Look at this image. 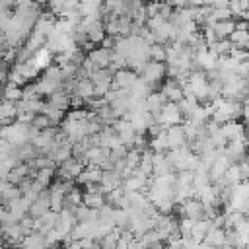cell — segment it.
<instances>
[{
  "mask_svg": "<svg viewBox=\"0 0 249 249\" xmlns=\"http://www.w3.org/2000/svg\"><path fill=\"white\" fill-rule=\"evenodd\" d=\"M148 86H150V89L152 91H160V88H161V82L165 80V62H156V60H148L144 66H142V70H140V74H138Z\"/></svg>",
  "mask_w": 249,
  "mask_h": 249,
  "instance_id": "obj_1",
  "label": "cell"
},
{
  "mask_svg": "<svg viewBox=\"0 0 249 249\" xmlns=\"http://www.w3.org/2000/svg\"><path fill=\"white\" fill-rule=\"evenodd\" d=\"M89 80H91V84H93L95 97H103V95L111 89V84H113V70H111V68H95V70L89 74Z\"/></svg>",
  "mask_w": 249,
  "mask_h": 249,
  "instance_id": "obj_2",
  "label": "cell"
},
{
  "mask_svg": "<svg viewBox=\"0 0 249 249\" xmlns=\"http://www.w3.org/2000/svg\"><path fill=\"white\" fill-rule=\"evenodd\" d=\"M154 121L160 123L163 128H167V126H173V124H181V123H183V115H181L177 103H169V101H165L163 107L160 109L158 117H154Z\"/></svg>",
  "mask_w": 249,
  "mask_h": 249,
  "instance_id": "obj_3",
  "label": "cell"
},
{
  "mask_svg": "<svg viewBox=\"0 0 249 249\" xmlns=\"http://www.w3.org/2000/svg\"><path fill=\"white\" fill-rule=\"evenodd\" d=\"M84 169V165L74 160V158H68L66 161H62L60 165H56L54 169V179H60V181H76V177L80 175V171Z\"/></svg>",
  "mask_w": 249,
  "mask_h": 249,
  "instance_id": "obj_4",
  "label": "cell"
},
{
  "mask_svg": "<svg viewBox=\"0 0 249 249\" xmlns=\"http://www.w3.org/2000/svg\"><path fill=\"white\" fill-rule=\"evenodd\" d=\"M111 126L115 128V132H117V136H119L121 144H123V146H126V148H132V140H134V136H136V132H134L132 124H130L126 119H115Z\"/></svg>",
  "mask_w": 249,
  "mask_h": 249,
  "instance_id": "obj_5",
  "label": "cell"
},
{
  "mask_svg": "<svg viewBox=\"0 0 249 249\" xmlns=\"http://www.w3.org/2000/svg\"><path fill=\"white\" fill-rule=\"evenodd\" d=\"M160 93L163 95L165 101H169V103H179V101L183 99V86H181L177 80L167 78V80L161 82Z\"/></svg>",
  "mask_w": 249,
  "mask_h": 249,
  "instance_id": "obj_6",
  "label": "cell"
},
{
  "mask_svg": "<svg viewBox=\"0 0 249 249\" xmlns=\"http://www.w3.org/2000/svg\"><path fill=\"white\" fill-rule=\"evenodd\" d=\"M86 58L93 64V68H109L111 66V51L105 47H93L86 53Z\"/></svg>",
  "mask_w": 249,
  "mask_h": 249,
  "instance_id": "obj_7",
  "label": "cell"
},
{
  "mask_svg": "<svg viewBox=\"0 0 249 249\" xmlns=\"http://www.w3.org/2000/svg\"><path fill=\"white\" fill-rule=\"evenodd\" d=\"M136 78H138V76H136L130 68L115 70V72H113V84H111V88H113V89H124V91H128V88L134 84Z\"/></svg>",
  "mask_w": 249,
  "mask_h": 249,
  "instance_id": "obj_8",
  "label": "cell"
},
{
  "mask_svg": "<svg viewBox=\"0 0 249 249\" xmlns=\"http://www.w3.org/2000/svg\"><path fill=\"white\" fill-rule=\"evenodd\" d=\"M74 224H76L74 214H72L70 210L62 208L60 212H56V218H54V226H53V230H56L58 233H62V235L66 237V235H70V231H72Z\"/></svg>",
  "mask_w": 249,
  "mask_h": 249,
  "instance_id": "obj_9",
  "label": "cell"
},
{
  "mask_svg": "<svg viewBox=\"0 0 249 249\" xmlns=\"http://www.w3.org/2000/svg\"><path fill=\"white\" fill-rule=\"evenodd\" d=\"M101 167L99 165H91V163H88V165H84V169L80 171V175L76 177V185H80V187H84V185H89V183H99V179H101Z\"/></svg>",
  "mask_w": 249,
  "mask_h": 249,
  "instance_id": "obj_10",
  "label": "cell"
},
{
  "mask_svg": "<svg viewBox=\"0 0 249 249\" xmlns=\"http://www.w3.org/2000/svg\"><path fill=\"white\" fill-rule=\"evenodd\" d=\"M230 160L226 158V156H218L212 163H210V167H208V177H210V183H218V181H222L224 179V173H226V169L230 167Z\"/></svg>",
  "mask_w": 249,
  "mask_h": 249,
  "instance_id": "obj_11",
  "label": "cell"
},
{
  "mask_svg": "<svg viewBox=\"0 0 249 249\" xmlns=\"http://www.w3.org/2000/svg\"><path fill=\"white\" fill-rule=\"evenodd\" d=\"M165 138H167V150H175V148L187 144V138H185V132H183L181 124L167 126L165 128Z\"/></svg>",
  "mask_w": 249,
  "mask_h": 249,
  "instance_id": "obj_12",
  "label": "cell"
},
{
  "mask_svg": "<svg viewBox=\"0 0 249 249\" xmlns=\"http://www.w3.org/2000/svg\"><path fill=\"white\" fill-rule=\"evenodd\" d=\"M220 130H222V136L226 138V142L245 136L243 134V121H228V123L220 124Z\"/></svg>",
  "mask_w": 249,
  "mask_h": 249,
  "instance_id": "obj_13",
  "label": "cell"
},
{
  "mask_svg": "<svg viewBox=\"0 0 249 249\" xmlns=\"http://www.w3.org/2000/svg\"><path fill=\"white\" fill-rule=\"evenodd\" d=\"M119 144H121V140H119L115 128H113L111 124H105V126L99 130V146H101V148H107V150H113V148H117Z\"/></svg>",
  "mask_w": 249,
  "mask_h": 249,
  "instance_id": "obj_14",
  "label": "cell"
},
{
  "mask_svg": "<svg viewBox=\"0 0 249 249\" xmlns=\"http://www.w3.org/2000/svg\"><path fill=\"white\" fill-rule=\"evenodd\" d=\"M82 196H84V189H82L80 185H76V183H74V185L68 189V193L64 195V200H62V202H64V206H62V208H66V210H70V212H72L76 206H80V204H82Z\"/></svg>",
  "mask_w": 249,
  "mask_h": 249,
  "instance_id": "obj_15",
  "label": "cell"
},
{
  "mask_svg": "<svg viewBox=\"0 0 249 249\" xmlns=\"http://www.w3.org/2000/svg\"><path fill=\"white\" fill-rule=\"evenodd\" d=\"M35 169H31L27 163H16L8 173H6V177H4V181H8V183H12V185H18L23 177H27V175H31Z\"/></svg>",
  "mask_w": 249,
  "mask_h": 249,
  "instance_id": "obj_16",
  "label": "cell"
},
{
  "mask_svg": "<svg viewBox=\"0 0 249 249\" xmlns=\"http://www.w3.org/2000/svg\"><path fill=\"white\" fill-rule=\"evenodd\" d=\"M202 243H206V245H210V247H220V245H224L226 243V230L224 228H218V226H210L208 228V231H206V235H204V239H202Z\"/></svg>",
  "mask_w": 249,
  "mask_h": 249,
  "instance_id": "obj_17",
  "label": "cell"
},
{
  "mask_svg": "<svg viewBox=\"0 0 249 249\" xmlns=\"http://www.w3.org/2000/svg\"><path fill=\"white\" fill-rule=\"evenodd\" d=\"M45 103H47L51 109H58V111H62V113H66V111L70 109V97H68L66 93H62V91H54V93L47 95Z\"/></svg>",
  "mask_w": 249,
  "mask_h": 249,
  "instance_id": "obj_18",
  "label": "cell"
},
{
  "mask_svg": "<svg viewBox=\"0 0 249 249\" xmlns=\"http://www.w3.org/2000/svg\"><path fill=\"white\" fill-rule=\"evenodd\" d=\"M163 103H165V99H163V95L160 91H150L144 97V109L148 113H152V117H158V113L163 107Z\"/></svg>",
  "mask_w": 249,
  "mask_h": 249,
  "instance_id": "obj_19",
  "label": "cell"
},
{
  "mask_svg": "<svg viewBox=\"0 0 249 249\" xmlns=\"http://www.w3.org/2000/svg\"><path fill=\"white\" fill-rule=\"evenodd\" d=\"M19 196H21V193H19L18 185H12V183H8V181H2V183H0V200H2L4 206H8L10 202L18 200Z\"/></svg>",
  "mask_w": 249,
  "mask_h": 249,
  "instance_id": "obj_20",
  "label": "cell"
},
{
  "mask_svg": "<svg viewBox=\"0 0 249 249\" xmlns=\"http://www.w3.org/2000/svg\"><path fill=\"white\" fill-rule=\"evenodd\" d=\"M16 115H18V107H16V103H14V101L0 99V126L14 123V121H16Z\"/></svg>",
  "mask_w": 249,
  "mask_h": 249,
  "instance_id": "obj_21",
  "label": "cell"
},
{
  "mask_svg": "<svg viewBox=\"0 0 249 249\" xmlns=\"http://www.w3.org/2000/svg\"><path fill=\"white\" fill-rule=\"evenodd\" d=\"M72 93H76V95L82 97L84 101L95 97V89H93L91 80H89V78H80V80H76V86H74V91H72Z\"/></svg>",
  "mask_w": 249,
  "mask_h": 249,
  "instance_id": "obj_22",
  "label": "cell"
},
{
  "mask_svg": "<svg viewBox=\"0 0 249 249\" xmlns=\"http://www.w3.org/2000/svg\"><path fill=\"white\" fill-rule=\"evenodd\" d=\"M210 226H212V222H210V220H206V218L193 222L189 237H191V239H195L196 243H202V239H204V235H206V231H208V228H210Z\"/></svg>",
  "mask_w": 249,
  "mask_h": 249,
  "instance_id": "obj_23",
  "label": "cell"
},
{
  "mask_svg": "<svg viewBox=\"0 0 249 249\" xmlns=\"http://www.w3.org/2000/svg\"><path fill=\"white\" fill-rule=\"evenodd\" d=\"M212 31L218 39H228L233 31H235V21L233 19H224V21H216L212 25Z\"/></svg>",
  "mask_w": 249,
  "mask_h": 249,
  "instance_id": "obj_24",
  "label": "cell"
},
{
  "mask_svg": "<svg viewBox=\"0 0 249 249\" xmlns=\"http://www.w3.org/2000/svg\"><path fill=\"white\" fill-rule=\"evenodd\" d=\"M8 212L12 214V218L16 220V222H19V218H23L25 214H27V208H29V202L23 198V196H19L18 200H14V202H10L8 206Z\"/></svg>",
  "mask_w": 249,
  "mask_h": 249,
  "instance_id": "obj_25",
  "label": "cell"
},
{
  "mask_svg": "<svg viewBox=\"0 0 249 249\" xmlns=\"http://www.w3.org/2000/svg\"><path fill=\"white\" fill-rule=\"evenodd\" d=\"M228 41L231 43V47L247 51V47H249V33H247V29H235V31L228 37Z\"/></svg>",
  "mask_w": 249,
  "mask_h": 249,
  "instance_id": "obj_26",
  "label": "cell"
},
{
  "mask_svg": "<svg viewBox=\"0 0 249 249\" xmlns=\"http://www.w3.org/2000/svg\"><path fill=\"white\" fill-rule=\"evenodd\" d=\"M119 233H121V230H119V228H113V230H109V231H107L103 237H99V239H97V245H99V249H117Z\"/></svg>",
  "mask_w": 249,
  "mask_h": 249,
  "instance_id": "obj_27",
  "label": "cell"
},
{
  "mask_svg": "<svg viewBox=\"0 0 249 249\" xmlns=\"http://www.w3.org/2000/svg\"><path fill=\"white\" fill-rule=\"evenodd\" d=\"M72 214H74V220H76V222H93V220L97 218V210L88 208L86 204L76 206V208L72 210Z\"/></svg>",
  "mask_w": 249,
  "mask_h": 249,
  "instance_id": "obj_28",
  "label": "cell"
},
{
  "mask_svg": "<svg viewBox=\"0 0 249 249\" xmlns=\"http://www.w3.org/2000/svg\"><path fill=\"white\" fill-rule=\"evenodd\" d=\"M82 204H86L88 208L99 210V208L105 204V195H101V193H84Z\"/></svg>",
  "mask_w": 249,
  "mask_h": 249,
  "instance_id": "obj_29",
  "label": "cell"
},
{
  "mask_svg": "<svg viewBox=\"0 0 249 249\" xmlns=\"http://www.w3.org/2000/svg\"><path fill=\"white\" fill-rule=\"evenodd\" d=\"M54 179V169H37L35 171V177H33V183L39 185L41 189H47Z\"/></svg>",
  "mask_w": 249,
  "mask_h": 249,
  "instance_id": "obj_30",
  "label": "cell"
},
{
  "mask_svg": "<svg viewBox=\"0 0 249 249\" xmlns=\"http://www.w3.org/2000/svg\"><path fill=\"white\" fill-rule=\"evenodd\" d=\"M2 99L18 103V101L21 99V88H19V86H14V84H10V82H4V88H2Z\"/></svg>",
  "mask_w": 249,
  "mask_h": 249,
  "instance_id": "obj_31",
  "label": "cell"
},
{
  "mask_svg": "<svg viewBox=\"0 0 249 249\" xmlns=\"http://www.w3.org/2000/svg\"><path fill=\"white\" fill-rule=\"evenodd\" d=\"M150 150L154 152V154H163V152H167V138H165V130L163 132H160L158 136H154V138H150Z\"/></svg>",
  "mask_w": 249,
  "mask_h": 249,
  "instance_id": "obj_32",
  "label": "cell"
},
{
  "mask_svg": "<svg viewBox=\"0 0 249 249\" xmlns=\"http://www.w3.org/2000/svg\"><path fill=\"white\" fill-rule=\"evenodd\" d=\"M150 60H156V62H165V45H150V53H148Z\"/></svg>",
  "mask_w": 249,
  "mask_h": 249,
  "instance_id": "obj_33",
  "label": "cell"
},
{
  "mask_svg": "<svg viewBox=\"0 0 249 249\" xmlns=\"http://www.w3.org/2000/svg\"><path fill=\"white\" fill-rule=\"evenodd\" d=\"M210 51H214L218 56H224V54H228L230 53V49H231V43L228 41V39H218L214 45H210L208 47Z\"/></svg>",
  "mask_w": 249,
  "mask_h": 249,
  "instance_id": "obj_34",
  "label": "cell"
},
{
  "mask_svg": "<svg viewBox=\"0 0 249 249\" xmlns=\"http://www.w3.org/2000/svg\"><path fill=\"white\" fill-rule=\"evenodd\" d=\"M31 128L33 130H45V128H49V126H53L51 124V121L47 119V115H33V119H31Z\"/></svg>",
  "mask_w": 249,
  "mask_h": 249,
  "instance_id": "obj_35",
  "label": "cell"
},
{
  "mask_svg": "<svg viewBox=\"0 0 249 249\" xmlns=\"http://www.w3.org/2000/svg\"><path fill=\"white\" fill-rule=\"evenodd\" d=\"M126 152H128V148H126V146H123V144H119L117 148L109 150V161H111V165H113V163H117V161H121V160H124Z\"/></svg>",
  "mask_w": 249,
  "mask_h": 249,
  "instance_id": "obj_36",
  "label": "cell"
},
{
  "mask_svg": "<svg viewBox=\"0 0 249 249\" xmlns=\"http://www.w3.org/2000/svg\"><path fill=\"white\" fill-rule=\"evenodd\" d=\"M138 161H140V152L134 148H128V152L124 156V165L128 169H134V167H138Z\"/></svg>",
  "mask_w": 249,
  "mask_h": 249,
  "instance_id": "obj_37",
  "label": "cell"
},
{
  "mask_svg": "<svg viewBox=\"0 0 249 249\" xmlns=\"http://www.w3.org/2000/svg\"><path fill=\"white\" fill-rule=\"evenodd\" d=\"M19 228L23 230V233L27 235V233H31V231H35V218H31L29 214H25L23 218H19Z\"/></svg>",
  "mask_w": 249,
  "mask_h": 249,
  "instance_id": "obj_38",
  "label": "cell"
},
{
  "mask_svg": "<svg viewBox=\"0 0 249 249\" xmlns=\"http://www.w3.org/2000/svg\"><path fill=\"white\" fill-rule=\"evenodd\" d=\"M228 56H230V58H233L235 62H243V60H247V51L231 47V49H230V53H228Z\"/></svg>",
  "mask_w": 249,
  "mask_h": 249,
  "instance_id": "obj_39",
  "label": "cell"
},
{
  "mask_svg": "<svg viewBox=\"0 0 249 249\" xmlns=\"http://www.w3.org/2000/svg\"><path fill=\"white\" fill-rule=\"evenodd\" d=\"M47 6H49V12L58 18V14H60L62 8H64V0H47Z\"/></svg>",
  "mask_w": 249,
  "mask_h": 249,
  "instance_id": "obj_40",
  "label": "cell"
},
{
  "mask_svg": "<svg viewBox=\"0 0 249 249\" xmlns=\"http://www.w3.org/2000/svg\"><path fill=\"white\" fill-rule=\"evenodd\" d=\"M169 6L171 8H185V6H189V0H169Z\"/></svg>",
  "mask_w": 249,
  "mask_h": 249,
  "instance_id": "obj_41",
  "label": "cell"
},
{
  "mask_svg": "<svg viewBox=\"0 0 249 249\" xmlns=\"http://www.w3.org/2000/svg\"><path fill=\"white\" fill-rule=\"evenodd\" d=\"M16 2V8H29L33 4V0H14Z\"/></svg>",
  "mask_w": 249,
  "mask_h": 249,
  "instance_id": "obj_42",
  "label": "cell"
},
{
  "mask_svg": "<svg viewBox=\"0 0 249 249\" xmlns=\"http://www.w3.org/2000/svg\"><path fill=\"white\" fill-rule=\"evenodd\" d=\"M2 88H4V82H0V99H2Z\"/></svg>",
  "mask_w": 249,
  "mask_h": 249,
  "instance_id": "obj_43",
  "label": "cell"
},
{
  "mask_svg": "<svg viewBox=\"0 0 249 249\" xmlns=\"http://www.w3.org/2000/svg\"><path fill=\"white\" fill-rule=\"evenodd\" d=\"M0 60H2V53H0Z\"/></svg>",
  "mask_w": 249,
  "mask_h": 249,
  "instance_id": "obj_44",
  "label": "cell"
}]
</instances>
